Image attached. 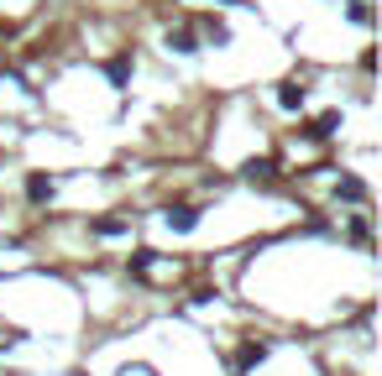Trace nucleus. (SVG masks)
<instances>
[{"instance_id":"obj_8","label":"nucleus","mask_w":382,"mask_h":376,"mask_svg":"<svg viewBox=\"0 0 382 376\" xmlns=\"http://www.w3.org/2000/svg\"><path fill=\"white\" fill-rule=\"evenodd\" d=\"M121 230H126L121 220H95V235H121Z\"/></svg>"},{"instance_id":"obj_3","label":"nucleus","mask_w":382,"mask_h":376,"mask_svg":"<svg viewBox=\"0 0 382 376\" xmlns=\"http://www.w3.org/2000/svg\"><path fill=\"white\" fill-rule=\"evenodd\" d=\"M131 69H137V58H131V52H121V58L110 63V78H115V84H126V78H131Z\"/></svg>"},{"instance_id":"obj_2","label":"nucleus","mask_w":382,"mask_h":376,"mask_svg":"<svg viewBox=\"0 0 382 376\" xmlns=\"http://www.w3.org/2000/svg\"><path fill=\"white\" fill-rule=\"evenodd\" d=\"M52 188H58L52 178H42V172H32V183H26V199H32V204H47V199H52Z\"/></svg>"},{"instance_id":"obj_4","label":"nucleus","mask_w":382,"mask_h":376,"mask_svg":"<svg viewBox=\"0 0 382 376\" xmlns=\"http://www.w3.org/2000/svg\"><path fill=\"white\" fill-rule=\"evenodd\" d=\"M272 172H278V168H272L267 157H262V163H246V178H252V183H272Z\"/></svg>"},{"instance_id":"obj_1","label":"nucleus","mask_w":382,"mask_h":376,"mask_svg":"<svg viewBox=\"0 0 382 376\" xmlns=\"http://www.w3.org/2000/svg\"><path fill=\"white\" fill-rule=\"evenodd\" d=\"M335 126H340V115H320V120H309V126H304V136L309 141H325V136H335Z\"/></svg>"},{"instance_id":"obj_5","label":"nucleus","mask_w":382,"mask_h":376,"mask_svg":"<svg viewBox=\"0 0 382 376\" xmlns=\"http://www.w3.org/2000/svg\"><path fill=\"white\" fill-rule=\"evenodd\" d=\"M194 220H199L194 209H168V225H173V230H194Z\"/></svg>"},{"instance_id":"obj_7","label":"nucleus","mask_w":382,"mask_h":376,"mask_svg":"<svg viewBox=\"0 0 382 376\" xmlns=\"http://www.w3.org/2000/svg\"><path fill=\"white\" fill-rule=\"evenodd\" d=\"M168 47H178V52H194V32H173V37H168Z\"/></svg>"},{"instance_id":"obj_6","label":"nucleus","mask_w":382,"mask_h":376,"mask_svg":"<svg viewBox=\"0 0 382 376\" xmlns=\"http://www.w3.org/2000/svg\"><path fill=\"white\" fill-rule=\"evenodd\" d=\"M278 105H283V110H299V105H304V89H299V84H283Z\"/></svg>"}]
</instances>
